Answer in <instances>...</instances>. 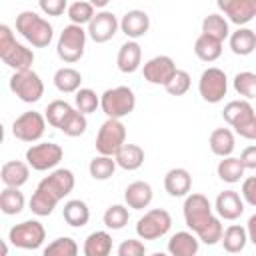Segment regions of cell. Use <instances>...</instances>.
<instances>
[{
	"label": "cell",
	"mask_w": 256,
	"mask_h": 256,
	"mask_svg": "<svg viewBox=\"0 0 256 256\" xmlns=\"http://www.w3.org/2000/svg\"><path fill=\"white\" fill-rule=\"evenodd\" d=\"M56 204H58V200L50 192H46L40 186H36V190H34V194L30 198V210H32V214H36V216H50L54 212Z\"/></svg>",
	"instance_id": "37"
},
{
	"label": "cell",
	"mask_w": 256,
	"mask_h": 256,
	"mask_svg": "<svg viewBox=\"0 0 256 256\" xmlns=\"http://www.w3.org/2000/svg\"><path fill=\"white\" fill-rule=\"evenodd\" d=\"M86 128H88L86 116L74 108L72 114H70V116L64 120V124L60 126V132L66 134V136H70V138H76V136H82V134L86 132Z\"/></svg>",
	"instance_id": "44"
},
{
	"label": "cell",
	"mask_w": 256,
	"mask_h": 256,
	"mask_svg": "<svg viewBox=\"0 0 256 256\" xmlns=\"http://www.w3.org/2000/svg\"><path fill=\"white\" fill-rule=\"evenodd\" d=\"M116 160L112 158V156H102V154H98V156H94L92 160H90V164H88V172H90V176L94 178V180H108V178H112V174L116 172Z\"/></svg>",
	"instance_id": "38"
},
{
	"label": "cell",
	"mask_w": 256,
	"mask_h": 256,
	"mask_svg": "<svg viewBox=\"0 0 256 256\" xmlns=\"http://www.w3.org/2000/svg\"><path fill=\"white\" fill-rule=\"evenodd\" d=\"M92 6H94V8H96V6H98V8H106V0H92Z\"/></svg>",
	"instance_id": "51"
},
{
	"label": "cell",
	"mask_w": 256,
	"mask_h": 256,
	"mask_svg": "<svg viewBox=\"0 0 256 256\" xmlns=\"http://www.w3.org/2000/svg\"><path fill=\"white\" fill-rule=\"evenodd\" d=\"M246 168L242 166L240 158H234V156H228V158H222L216 166V174L222 182H228V184H236L242 180Z\"/></svg>",
	"instance_id": "34"
},
{
	"label": "cell",
	"mask_w": 256,
	"mask_h": 256,
	"mask_svg": "<svg viewBox=\"0 0 256 256\" xmlns=\"http://www.w3.org/2000/svg\"><path fill=\"white\" fill-rule=\"evenodd\" d=\"M230 50L236 56H248L256 50V32L250 28H238L234 32H230Z\"/></svg>",
	"instance_id": "28"
},
{
	"label": "cell",
	"mask_w": 256,
	"mask_h": 256,
	"mask_svg": "<svg viewBox=\"0 0 256 256\" xmlns=\"http://www.w3.org/2000/svg\"><path fill=\"white\" fill-rule=\"evenodd\" d=\"M192 188V176L186 168H170L164 176V190L172 198H182L188 196Z\"/></svg>",
	"instance_id": "23"
},
{
	"label": "cell",
	"mask_w": 256,
	"mask_h": 256,
	"mask_svg": "<svg viewBox=\"0 0 256 256\" xmlns=\"http://www.w3.org/2000/svg\"><path fill=\"white\" fill-rule=\"evenodd\" d=\"M126 144V126L122 120L106 118L96 134V150L102 156H116Z\"/></svg>",
	"instance_id": "7"
},
{
	"label": "cell",
	"mask_w": 256,
	"mask_h": 256,
	"mask_svg": "<svg viewBox=\"0 0 256 256\" xmlns=\"http://www.w3.org/2000/svg\"><path fill=\"white\" fill-rule=\"evenodd\" d=\"M74 104H76V110L82 112L84 116L86 114H92L98 110L100 106V96L92 90V88H80L74 96Z\"/></svg>",
	"instance_id": "43"
},
{
	"label": "cell",
	"mask_w": 256,
	"mask_h": 256,
	"mask_svg": "<svg viewBox=\"0 0 256 256\" xmlns=\"http://www.w3.org/2000/svg\"><path fill=\"white\" fill-rule=\"evenodd\" d=\"M152 198H154V192H152V186L146 180H134L124 190V202L132 210H144V208H148L150 202H152Z\"/></svg>",
	"instance_id": "19"
},
{
	"label": "cell",
	"mask_w": 256,
	"mask_h": 256,
	"mask_svg": "<svg viewBox=\"0 0 256 256\" xmlns=\"http://www.w3.org/2000/svg\"><path fill=\"white\" fill-rule=\"evenodd\" d=\"M10 90L26 104H34L44 96V82L42 78L30 68L22 72H14L10 76Z\"/></svg>",
	"instance_id": "11"
},
{
	"label": "cell",
	"mask_w": 256,
	"mask_h": 256,
	"mask_svg": "<svg viewBox=\"0 0 256 256\" xmlns=\"http://www.w3.org/2000/svg\"><path fill=\"white\" fill-rule=\"evenodd\" d=\"M200 248V240L194 232L180 230L170 236L168 240V254L170 256H196Z\"/></svg>",
	"instance_id": "24"
},
{
	"label": "cell",
	"mask_w": 256,
	"mask_h": 256,
	"mask_svg": "<svg viewBox=\"0 0 256 256\" xmlns=\"http://www.w3.org/2000/svg\"><path fill=\"white\" fill-rule=\"evenodd\" d=\"M176 62L166 56V54H160V56H154L150 60L144 62L142 66V74H144V80L150 82V84H156V86H166L174 74H176Z\"/></svg>",
	"instance_id": "14"
},
{
	"label": "cell",
	"mask_w": 256,
	"mask_h": 256,
	"mask_svg": "<svg viewBox=\"0 0 256 256\" xmlns=\"http://www.w3.org/2000/svg\"><path fill=\"white\" fill-rule=\"evenodd\" d=\"M42 256H78V244L70 236H60L44 248Z\"/></svg>",
	"instance_id": "41"
},
{
	"label": "cell",
	"mask_w": 256,
	"mask_h": 256,
	"mask_svg": "<svg viewBox=\"0 0 256 256\" xmlns=\"http://www.w3.org/2000/svg\"><path fill=\"white\" fill-rule=\"evenodd\" d=\"M172 228V216L164 208H152L136 222V236L140 240H158L166 236Z\"/></svg>",
	"instance_id": "8"
},
{
	"label": "cell",
	"mask_w": 256,
	"mask_h": 256,
	"mask_svg": "<svg viewBox=\"0 0 256 256\" xmlns=\"http://www.w3.org/2000/svg\"><path fill=\"white\" fill-rule=\"evenodd\" d=\"M184 212V222L186 226L198 236L200 242L214 246L222 240L224 228L218 216H214V208L210 204V200L204 194H188L182 206Z\"/></svg>",
	"instance_id": "1"
},
{
	"label": "cell",
	"mask_w": 256,
	"mask_h": 256,
	"mask_svg": "<svg viewBox=\"0 0 256 256\" xmlns=\"http://www.w3.org/2000/svg\"><path fill=\"white\" fill-rule=\"evenodd\" d=\"M8 240L12 246H16L20 250H36L44 244L46 230H44L42 222H38V220H24L10 228Z\"/></svg>",
	"instance_id": "10"
},
{
	"label": "cell",
	"mask_w": 256,
	"mask_h": 256,
	"mask_svg": "<svg viewBox=\"0 0 256 256\" xmlns=\"http://www.w3.org/2000/svg\"><path fill=\"white\" fill-rule=\"evenodd\" d=\"M114 160L122 170L134 172L144 164V150L138 144H124L120 152L114 156Z\"/></svg>",
	"instance_id": "31"
},
{
	"label": "cell",
	"mask_w": 256,
	"mask_h": 256,
	"mask_svg": "<svg viewBox=\"0 0 256 256\" xmlns=\"http://www.w3.org/2000/svg\"><path fill=\"white\" fill-rule=\"evenodd\" d=\"M246 232H248V242L256 246V214H252L246 222Z\"/></svg>",
	"instance_id": "50"
},
{
	"label": "cell",
	"mask_w": 256,
	"mask_h": 256,
	"mask_svg": "<svg viewBox=\"0 0 256 256\" xmlns=\"http://www.w3.org/2000/svg\"><path fill=\"white\" fill-rule=\"evenodd\" d=\"M94 16H96V12H94L92 2L76 0V2H72V4L68 6V18H70V24L84 26V24H90Z\"/></svg>",
	"instance_id": "39"
},
{
	"label": "cell",
	"mask_w": 256,
	"mask_h": 256,
	"mask_svg": "<svg viewBox=\"0 0 256 256\" xmlns=\"http://www.w3.org/2000/svg\"><path fill=\"white\" fill-rule=\"evenodd\" d=\"M214 210L222 220H236L244 214V200L236 190H224L216 196Z\"/></svg>",
	"instance_id": "18"
},
{
	"label": "cell",
	"mask_w": 256,
	"mask_h": 256,
	"mask_svg": "<svg viewBox=\"0 0 256 256\" xmlns=\"http://www.w3.org/2000/svg\"><path fill=\"white\" fill-rule=\"evenodd\" d=\"M234 90L244 98V100H252L256 98V72H250V70H244V72H238L234 76Z\"/></svg>",
	"instance_id": "42"
},
{
	"label": "cell",
	"mask_w": 256,
	"mask_h": 256,
	"mask_svg": "<svg viewBox=\"0 0 256 256\" xmlns=\"http://www.w3.org/2000/svg\"><path fill=\"white\" fill-rule=\"evenodd\" d=\"M222 248L228 252V254H240L246 244H248V232H246V226H240V224H230L224 234H222Z\"/></svg>",
	"instance_id": "27"
},
{
	"label": "cell",
	"mask_w": 256,
	"mask_h": 256,
	"mask_svg": "<svg viewBox=\"0 0 256 256\" xmlns=\"http://www.w3.org/2000/svg\"><path fill=\"white\" fill-rule=\"evenodd\" d=\"M118 28H120V22H118L116 14L110 12V10H100V12H96L92 22L88 24L86 32H88L90 40H94L96 44H104V42L114 38Z\"/></svg>",
	"instance_id": "17"
},
{
	"label": "cell",
	"mask_w": 256,
	"mask_h": 256,
	"mask_svg": "<svg viewBox=\"0 0 256 256\" xmlns=\"http://www.w3.org/2000/svg\"><path fill=\"white\" fill-rule=\"evenodd\" d=\"M190 84H192V78H190V74L186 72V70H176V74H174V78L164 86L166 88V92L170 94V96H184L188 90H190Z\"/></svg>",
	"instance_id": "45"
},
{
	"label": "cell",
	"mask_w": 256,
	"mask_h": 256,
	"mask_svg": "<svg viewBox=\"0 0 256 256\" xmlns=\"http://www.w3.org/2000/svg\"><path fill=\"white\" fill-rule=\"evenodd\" d=\"M198 92H200V96H202L204 102H210V104L222 102L224 96H226V92H228V76H226V72L220 70V68H216V66L206 68L200 74Z\"/></svg>",
	"instance_id": "12"
},
{
	"label": "cell",
	"mask_w": 256,
	"mask_h": 256,
	"mask_svg": "<svg viewBox=\"0 0 256 256\" xmlns=\"http://www.w3.org/2000/svg\"><path fill=\"white\" fill-rule=\"evenodd\" d=\"M84 256H110L112 252V236L106 230H96L84 240Z\"/></svg>",
	"instance_id": "29"
},
{
	"label": "cell",
	"mask_w": 256,
	"mask_h": 256,
	"mask_svg": "<svg viewBox=\"0 0 256 256\" xmlns=\"http://www.w3.org/2000/svg\"><path fill=\"white\" fill-rule=\"evenodd\" d=\"M216 6L224 12V18L238 28H244L256 18V0H218Z\"/></svg>",
	"instance_id": "15"
},
{
	"label": "cell",
	"mask_w": 256,
	"mask_h": 256,
	"mask_svg": "<svg viewBox=\"0 0 256 256\" xmlns=\"http://www.w3.org/2000/svg\"><path fill=\"white\" fill-rule=\"evenodd\" d=\"M194 54L202 60V62H214L220 58L222 54V42L212 38V36H206V34H200L194 42Z\"/></svg>",
	"instance_id": "33"
},
{
	"label": "cell",
	"mask_w": 256,
	"mask_h": 256,
	"mask_svg": "<svg viewBox=\"0 0 256 256\" xmlns=\"http://www.w3.org/2000/svg\"><path fill=\"white\" fill-rule=\"evenodd\" d=\"M64 156V150L60 144L54 142H38L32 144L26 150V164L36 170V172H46V170H56Z\"/></svg>",
	"instance_id": "9"
},
{
	"label": "cell",
	"mask_w": 256,
	"mask_h": 256,
	"mask_svg": "<svg viewBox=\"0 0 256 256\" xmlns=\"http://www.w3.org/2000/svg\"><path fill=\"white\" fill-rule=\"evenodd\" d=\"M118 256H146V246L138 238H128V240L120 242Z\"/></svg>",
	"instance_id": "46"
},
{
	"label": "cell",
	"mask_w": 256,
	"mask_h": 256,
	"mask_svg": "<svg viewBox=\"0 0 256 256\" xmlns=\"http://www.w3.org/2000/svg\"><path fill=\"white\" fill-rule=\"evenodd\" d=\"M240 162L246 170H256V144L246 146L240 154Z\"/></svg>",
	"instance_id": "49"
},
{
	"label": "cell",
	"mask_w": 256,
	"mask_h": 256,
	"mask_svg": "<svg viewBox=\"0 0 256 256\" xmlns=\"http://www.w3.org/2000/svg\"><path fill=\"white\" fill-rule=\"evenodd\" d=\"M120 30L130 38V40H136L140 36H144L148 30H150V16L144 12V10H128L122 20H120Z\"/></svg>",
	"instance_id": "20"
},
{
	"label": "cell",
	"mask_w": 256,
	"mask_h": 256,
	"mask_svg": "<svg viewBox=\"0 0 256 256\" xmlns=\"http://www.w3.org/2000/svg\"><path fill=\"white\" fill-rule=\"evenodd\" d=\"M72 110H74V106L70 102H66V100H52L46 106V110H44V118H46V122L52 128H58L60 130V126L72 114Z\"/></svg>",
	"instance_id": "36"
},
{
	"label": "cell",
	"mask_w": 256,
	"mask_h": 256,
	"mask_svg": "<svg viewBox=\"0 0 256 256\" xmlns=\"http://www.w3.org/2000/svg\"><path fill=\"white\" fill-rule=\"evenodd\" d=\"M54 86L62 92V94H76L80 90V84H82V74L72 68V66H62L54 72Z\"/></svg>",
	"instance_id": "30"
},
{
	"label": "cell",
	"mask_w": 256,
	"mask_h": 256,
	"mask_svg": "<svg viewBox=\"0 0 256 256\" xmlns=\"http://www.w3.org/2000/svg\"><path fill=\"white\" fill-rule=\"evenodd\" d=\"M68 2L66 0H40L38 8L46 14V16H60L64 12H68Z\"/></svg>",
	"instance_id": "47"
},
{
	"label": "cell",
	"mask_w": 256,
	"mask_h": 256,
	"mask_svg": "<svg viewBox=\"0 0 256 256\" xmlns=\"http://www.w3.org/2000/svg\"><path fill=\"white\" fill-rule=\"evenodd\" d=\"M242 200L250 206H256V176H248L242 182Z\"/></svg>",
	"instance_id": "48"
},
{
	"label": "cell",
	"mask_w": 256,
	"mask_h": 256,
	"mask_svg": "<svg viewBox=\"0 0 256 256\" xmlns=\"http://www.w3.org/2000/svg\"><path fill=\"white\" fill-rule=\"evenodd\" d=\"M26 198L20 192V188H4L0 194V210L6 216H16L24 210Z\"/></svg>",
	"instance_id": "35"
},
{
	"label": "cell",
	"mask_w": 256,
	"mask_h": 256,
	"mask_svg": "<svg viewBox=\"0 0 256 256\" xmlns=\"http://www.w3.org/2000/svg\"><path fill=\"white\" fill-rule=\"evenodd\" d=\"M62 218L66 220L68 226L72 228H82L88 224L90 220V208L84 200L80 198H74V200H68L62 208Z\"/></svg>",
	"instance_id": "26"
},
{
	"label": "cell",
	"mask_w": 256,
	"mask_h": 256,
	"mask_svg": "<svg viewBox=\"0 0 256 256\" xmlns=\"http://www.w3.org/2000/svg\"><path fill=\"white\" fill-rule=\"evenodd\" d=\"M202 34L212 36V38L224 42L226 38H230L228 20H226L222 14H218V12H212V14L204 16V20H202Z\"/></svg>",
	"instance_id": "32"
},
{
	"label": "cell",
	"mask_w": 256,
	"mask_h": 256,
	"mask_svg": "<svg viewBox=\"0 0 256 256\" xmlns=\"http://www.w3.org/2000/svg\"><path fill=\"white\" fill-rule=\"evenodd\" d=\"M74 184H76V178H74V172L68 170V168H56L52 170L48 176H44L38 186L46 192H50L58 202L64 200L72 190H74Z\"/></svg>",
	"instance_id": "16"
},
{
	"label": "cell",
	"mask_w": 256,
	"mask_h": 256,
	"mask_svg": "<svg viewBox=\"0 0 256 256\" xmlns=\"http://www.w3.org/2000/svg\"><path fill=\"white\" fill-rule=\"evenodd\" d=\"M30 178V166L22 160H8L0 168V180L6 188H20Z\"/></svg>",
	"instance_id": "21"
},
{
	"label": "cell",
	"mask_w": 256,
	"mask_h": 256,
	"mask_svg": "<svg viewBox=\"0 0 256 256\" xmlns=\"http://www.w3.org/2000/svg\"><path fill=\"white\" fill-rule=\"evenodd\" d=\"M224 122L244 140H256V110L248 100H230L222 110Z\"/></svg>",
	"instance_id": "4"
},
{
	"label": "cell",
	"mask_w": 256,
	"mask_h": 256,
	"mask_svg": "<svg viewBox=\"0 0 256 256\" xmlns=\"http://www.w3.org/2000/svg\"><path fill=\"white\" fill-rule=\"evenodd\" d=\"M86 36L88 32L82 26L76 24H68L62 28L58 42H56V54L62 62L66 64H74L84 56V48H86Z\"/></svg>",
	"instance_id": "6"
},
{
	"label": "cell",
	"mask_w": 256,
	"mask_h": 256,
	"mask_svg": "<svg viewBox=\"0 0 256 256\" xmlns=\"http://www.w3.org/2000/svg\"><path fill=\"white\" fill-rule=\"evenodd\" d=\"M6 254H8V244L4 242V244H2V256H6Z\"/></svg>",
	"instance_id": "52"
},
{
	"label": "cell",
	"mask_w": 256,
	"mask_h": 256,
	"mask_svg": "<svg viewBox=\"0 0 256 256\" xmlns=\"http://www.w3.org/2000/svg\"><path fill=\"white\" fill-rule=\"evenodd\" d=\"M116 66L124 74H132L142 66V48L136 40H128L120 46L116 56Z\"/></svg>",
	"instance_id": "22"
},
{
	"label": "cell",
	"mask_w": 256,
	"mask_h": 256,
	"mask_svg": "<svg viewBox=\"0 0 256 256\" xmlns=\"http://www.w3.org/2000/svg\"><path fill=\"white\" fill-rule=\"evenodd\" d=\"M16 32L34 48H46L54 38L52 24L32 10H24L16 16Z\"/></svg>",
	"instance_id": "3"
},
{
	"label": "cell",
	"mask_w": 256,
	"mask_h": 256,
	"mask_svg": "<svg viewBox=\"0 0 256 256\" xmlns=\"http://www.w3.org/2000/svg\"><path fill=\"white\" fill-rule=\"evenodd\" d=\"M44 132H46V118L36 110H28L12 122V134L20 142H30V144L38 142L44 136Z\"/></svg>",
	"instance_id": "13"
},
{
	"label": "cell",
	"mask_w": 256,
	"mask_h": 256,
	"mask_svg": "<svg viewBox=\"0 0 256 256\" xmlns=\"http://www.w3.org/2000/svg\"><path fill=\"white\" fill-rule=\"evenodd\" d=\"M100 108L106 114V118L122 120L124 116H128L130 112H134V108H136V96H134L132 88H128V86L108 88L100 96Z\"/></svg>",
	"instance_id": "5"
},
{
	"label": "cell",
	"mask_w": 256,
	"mask_h": 256,
	"mask_svg": "<svg viewBox=\"0 0 256 256\" xmlns=\"http://www.w3.org/2000/svg\"><path fill=\"white\" fill-rule=\"evenodd\" d=\"M102 220H104V226L106 228H110V230H122L128 224V220H130V212L122 204H112V206L106 208Z\"/></svg>",
	"instance_id": "40"
},
{
	"label": "cell",
	"mask_w": 256,
	"mask_h": 256,
	"mask_svg": "<svg viewBox=\"0 0 256 256\" xmlns=\"http://www.w3.org/2000/svg\"><path fill=\"white\" fill-rule=\"evenodd\" d=\"M150 256H170V254H164V252H154V254H150Z\"/></svg>",
	"instance_id": "53"
},
{
	"label": "cell",
	"mask_w": 256,
	"mask_h": 256,
	"mask_svg": "<svg viewBox=\"0 0 256 256\" xmlns=\"http://www.w3.org/2000/svg\"><path fill=\"white\" fill-rule=\"evenodd\" d=\"M208 146H210L212 154H216L220 158L232 156V152L236 148L234 132L230 128H216V130H212V134L208 138Z\"/></svg>",
	"instance_id": "25"
},
{
	"label": "cell",
	"mask_w": 256,
	"mask_h": 256,
	"mask_svg": "<svg viewBox=\"0 0 256 256\" xmlns=\"http://www.w3.org/2000/svg\"><path fill=\"white\" fill-rule=\"evenodd\" d=\"M0 58L2 62L12 68L14 72L30 70L34 64V50L20 44L14 38V32L10 26L0 24Z\"/></svg>",
	"instance_id": "2"
}]
</instances>
